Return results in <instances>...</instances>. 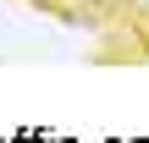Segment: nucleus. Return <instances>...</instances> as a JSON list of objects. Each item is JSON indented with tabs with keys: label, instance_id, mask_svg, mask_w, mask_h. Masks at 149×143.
Returning a JSON list of instances; mask_svg holds the SVG:
<instances>
[{
	"label": "nucleus",
	"instance_id": "nucleus-1",
	"mask_svg": "<svg viewBox=\"0 0 149 143\" xmlns=\"http://www.w3.org/2000/svg\"><path fill=\"white\" fill-rule=\"evenodd\" d=\"M66 6H77V11H100L105 0H66Z\"/></svg>",
	"mask_w": 149,
	"mask_h": 143
}]
</instances>
